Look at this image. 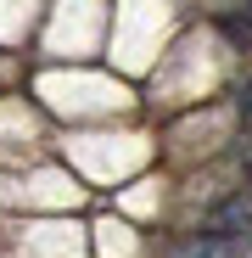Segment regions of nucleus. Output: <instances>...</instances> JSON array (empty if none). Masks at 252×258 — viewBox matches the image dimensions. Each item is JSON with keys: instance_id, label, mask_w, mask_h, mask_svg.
<instances>
[{"instance_id": "nucleus-1", "label": "nucleus", "mask_w": 252, "mask_h": 258, "mask_svg": "<svg viewBox=\"0 0 252 258\" xmlns=\"http://www.w3.org/2000/svg\"><path fill=\"white\" fill-rule=\"evenodd\" d=\"M202 230H219V236H230V241L252 247V191H246V185L224 191L213 208L202 213Z\"/></svg>"}, {"instance_id": "nucleus-2", "label": "nucleus", "mask_w": 252, "mask_h": 258, "mask_svg": "<svg viewBox=\"0 0 252 258\" xmlns=\"http://www.w3.org/2000/svg\"><path fill=\"white\" fill-rule=\"evenodd\" d=\"M213 28L224 34V45H230L235 56H252V6H224V12L213 17Z\"/></svg>"}, {"instance_id": "nucleus-3", "label": "nucleus", "mask_w": 252, "mask_h": 258, "mask_svg": "<svg viewBox=\"0 0 252 258\" xmlns=\"http://www.w3.org/2000/svg\"><path fill=\"white\" fill-rule=\"evenodd\" d=\"M230 107H235V118L252 129V68H246V79L235 84V96H230Z\"/></svg>"}, {"instance_id": "nucleus-4", "label": "nucleus", "mask_w": 252, "mask_h": 258, "mask_svg": "<svg viewBox=\"0 0 252 258\" xmlns=\"http://www.w3.org/2000/svg\"><path fill=\"white\" fill-rule=\"evenodd\" d=\"M6 73H12V62H6V56H0V79H6Z\"/></svg>"}]
</instances>
